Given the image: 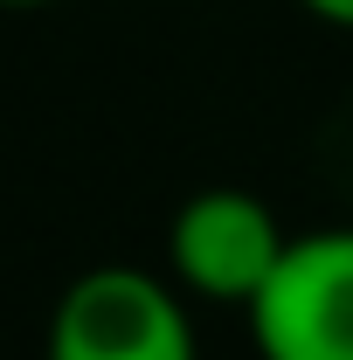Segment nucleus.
Listing matches in <instances>:
<instances>
[{
  "instance_id": "obj_1",
  "label": "nucleus",
  "mask_w": 353,
  "mask_h": 360,
  "mask_svg": "<svg viewBox=\"0 0 353 360\" xmlns=\"http://www.w3.org/2000/svg\"><path fill=\"white\" fill-rule=\"evenodd\" d=\"M243 319L257 360H353V229L291 236Z\"/></svg>"
},
{
  "instance_id": "obj_2",
  "label": "nucleus",
  "mask_w": 353,
  "mask_h": 360,
  "mask_svg": "<svg viewBox=\"0 0 353 360\" xmlns=\"http://www.w3.org/2000/svg\"><path fill=\"white\" fill-rule=\"evenodd\" d=\"M49 360H194V326L153 270L97 264L56 298Z\"/></svg>"
},
{
  "instance_id": "obj_3",
  "label": "nucleus",
  "mask_w": 353,
  "mask_h": 360,
  "mask_svg": "<svg viewBox=\"0 0 353 360\" xmlns=\"http://www.w3.org/2000/svg\"><path fill=\"white\" fill-rule=\"evenodd\" d=\"M284 243L291 236H284V222H277V208L264 194H250V187H201V194L180 201L174 229H167V264H174V277L194 298L243 312L264 291V277L277 270Z\"/></svg>"
},
{
  "instance_id": "obj_4",
  "label": "nucleus",
  "mask_w": 353,
  "mask_h": 360,
  "mask_svg": "<svg viewBox=\"0 0 353 360\" xmlns=\"http://www.w3.org/2000/svg\"><path fill=\"white\" fill-rule=\"evenodd\" d=\"M312 21H326V28H353V0H298Z\"/></svg>"
},
{
  "instance_id": "obj_5",
  "label": "nucleus",
  "mask_w": 353,
  "mask_h": 360,
  "mask_svg": "<svg viewBox=\"0 0 353 360\" xmlns=\"http://www.w3.org/2000/svg\"><path fill=\"white\" fill-rule=\"evenodd\" d=\"M0 7H49V0H0Z\"/></svg>"
}]
</instances>
